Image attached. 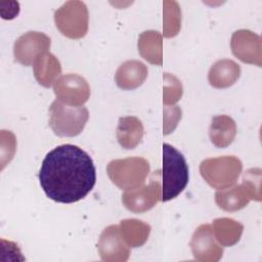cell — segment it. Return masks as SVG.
<instances>
[{
  "instance_id": "obj_19",
  "label": "cell",
  "mask_w": 262,
  "mask_h": 262,
  "mask_svg": "<svg viewBox=\"0 0 262 262\" xmlns=\"http://www.w3.org/2000/svg\"><path fill=\"white\" fill-rule=\"evenodd\" d=\"M120 229L131 247L141 246L146 241L150 231L149 225L136 219L123 220Z\"/></svg>"
},
{
  "instance_id": "obj_10",
  "label": "cell",
  "mask_w": 262,
  "mask_h": 262,
  "mask_svg": "<svg viewBox=\"0 0 262 262\" xmlns=\"http://www.w3.org/2000/svg\"><path fill=\"white\" fill-rule=\"evenodd\" d=\"M147 76V68L138 60H127L116 73L117 85L125 90L140 86Z\"/></svg>"
},
{
  "instance_id": "obj_15",
  "label": "cell",
  "mask_w": 262,
  "mask_h": 262,
  "mask_svg": "<svg viewBox=\"0 0 262 262\" xmlns=\"http://www.w3.org/2000/svg\"><path fill=\"white\" fill-rule=\"evenodd\" d=\"M98 250L103 260L106 259L107 255L112 254H123L128 258L129 249L121 236L120 227L118 225H110L104 228L98 242Z\"/></svg>"
},
{
  "instance_id": "obj_8",
  "label": "cell",
  "mask_w": 262,
  "mask_h": 262,
  "mask_svg": "<svg viewBox=\"0 0 262 262\" xmlns=\"http://www.w3.org/2000/svg\"><path fill=\"white\" fill-rule=\"evenodd\" d=\"M58 100L70 105H82L89 98L90 89L86 80L76 74L61 76L54 84Z\"/></svg>"
},
{
  "instance_id": "obj_13",
  "label": "cell",
  "mask_w": 262,
  "mask_h": 262,
  "mask_svg": "<svg viewBox=\"0 0 262 262\" xmlns=\"http://www.w3.org/2000/svg\"><path fill=\"white\" fill-rule=\"evenodd\" d=\"M236 126L234 121L225 115L216 116L212 119L209 135L212 143L217 147H226L234 139Z\"/></svg>"
},
{
  "instance_id": "obj_4",
  "label": "cell",
  "mask_w": 262,
  "mask_h": 262,
  "mask_svg": "<svg viewBox=\"0 0 262 262\" xmlns=\"http://www.w3.org/2000/svg\"><path fill=\"white\" fill-rule=\"evenodd\" d=\"M149 172V164L143 158L114 160L107 165L111 180L121 189L132 190L139 187Z\"/></svg>"
},
{
  "instance_id": "obj_5",
  "label": "cell",
  "mask_w": 262,
  "mask_h": 262,
  "mask_svg": "<svg viewBox=\"0 0 262 262\" xmlns=\"http://www.w3.org/2000/svg\"><path fill=\"white\" fill-rule=\"evenodd\" d=\"M203 178L216 189H225L232 185L242 171V163L232 156L207 159L201 163Z\"/></svg>"
},
{
  "instance_id": "obj_17",
  "label": "cell",
  "mask_w": 262,
  "mask_h": 262,
  "mask_svg": "<svg viewBox=\"0 0 262 262\" xmlns=\"http://www.w3.org/2000/svg\"><path fill=\"white\" fill-rule=\"evenodd\" d=\"M249 200L250 198L247 196V191L243 185L234 186L226 191H217L215 194V201L218 207L225 211L239 210L247 206Z\"/></svg>"
},
{
  "instance_id": "obj_11",
  "label": "cell",
  "mask_w": 262,
  "mask_h": 262,
  "mask_svg": "<svg viewBox=\"0 0 262 262\" xmlns=\"http://www.w3.org/2000/svg\"><path fill=\"white\" fill-rule=\"evenodd\" d=\"M143 136V126L136 117H124L119 119L117 127V138L120 145L126 149L138 145Z\"/></svg>"
},
{
  "instance_id": "obj_7",
  "label": "cell",
  "mask_w": 262,
  "mask_h": 262,
  "mask_svg": "<svg viewBox=\"0 0 262 262\" xmlns=\"http://www.w3.org/2000/svg\"><path fill=\"white\" fill-rule=\"evenodd\" d=\"M50 38L40 32H28L21 35L13 46L15 61L30 67L36 58L50 47Z\"/></svg>"
},
{
  "instance_id": "obj_2",
  "label": "cell",
  "mask_w": 262,
  "mask_h": 262,
  "mask_svg": "<svg viewBox=\"0 0 262 262\" xmlns=\"http://www.w3.org/2000/svg\"><path fill=\"white\" fill-rule=\"evenodd\" d=\"M188 183V167L183 155L169 143L163 144V182L161 201L178 196Z\"/></svg>"
},
{
  "instance_id": "obj_9",
  "label": "cell",
  "mask_w": 262,
  "mask_h": 262,
  "mask_svg": "<svg viewBox=\"0 0 262 262\" xmlns=\"http://www.w3.org/2000/svg\"><path fill=\"white\" fill-rule=\"evenodd\" d=\"M160 182L152 180L147 185L126 191L122 195V202L128 210L134 213H142L151 209L160 200Z\"/></svg>"
},
{
  "instance_id": "obj_18",
  "label": "cell",
  "mask_w": 262,
  "mask_h": 262,
  "mask_svg": "<svg viewBox=\"0 0 262 262\" xmlns=\"http://www.w3.org/2000/svg\"><path fill=\"white\" fill-rule=\"evenodd\" d=\"M213 227L217 239L224 246H231L236 243L243 231V225L229 218L214 220Z\"/></svg>"
},
{
  "instance_id": "obj_1",
  "label": "cell",
  "mask_w": 262,
  "mask_h": 262,
  "mask_svg": "<svg viewBox=\"0 0 262 262\" xmlns=\"http://www.w3.org/2000/svg\"><path fill=\"white\" fill-rule=\"evenodd\" d=\"M38 177L41 188L49 199L72 204L92 190L96 170L85 150L74 144H62L45 156Z\"/></svg>"
},
{
  "instance_id": "obj_12",
  "label": "cell",
  "mask_w": 262,
  "mask_h": 262,
  "mask_svg": "<svg viewBox=\"0 0 262 262\" xmlns=\"http://www.w3.org/2000/svg\"><path fill=\"white\" fill-rule=\"evenodd\" d=\"M238 64L229 59L216 61L209 71V82L213 87L225 88L231 86L239 77Z\"/></svg>"
},
{
  "instance_id": "obj_6",
  "label": "cell",
  "mask_w": 262,
  "mask_h": 262,
  "mask_svg": "<svg viewBox=\"0 0 262 262\" xmlns=\"http://www.w3.org/2000/svg\"><path fill=\"white\" fill-rule=\"evenodd\" d=\"M54 21L62 35L77 39L86 35L88 11L81 1H68L54 13Z\"/></svg>"
},
{
  "instance_id": "obj_20",
  "label": "cell",
  "mask_w": 262,
  "mask_h": 262,
  "mask_svg": "<svg viewBox=\"0 0 262 262\" xmlns=\"http://www.w3.org/2000/svg\"><path fill=\"white\" fill-rule=\"evenodd\" d=\"M138 48L140 52L146 50L147 48H150L143 56V58L152 63H162V35L159 32L147 31L141 34L138 40Z\"/></svg>"
},
{
  "instance_id": "obj_14",
  "label": "cell",
  "mask_w": 262,
  "mask_h": 262,
  "mask_svg": "<svg viewBox=\"0 0 262 262\" xmlns=\"http://www.w3.org/2000/svg\"><path fill=\"white\" fill-rule=\"evenodd\" d=\"M34 74L38 83L50 87L54 79L60 74L61 67L58 59L50 52L41 53L34 61Z\"/></svg>"
},
{
  "instance_id": "obj_16",
  "label": "cell",
  "mask_w": 262,
  "mask_h": 262,
  "mask_svg": "<svg viewBox=\"0 0 262 262\" xmlns=\"http://www.w3.org/2000/svg\"><path fill=\"white\" fill-rule=\"evenodd\" d=\"M190 246L195 258L204 254H222V249L216 245L213 238V230L210 224H203L194 231Z\"/></svg>"
},
{
  "instance_id": "obj_3",
  "label": "cell",
  "mask_w": 262,
  "mask_h": 262,
  "mask_svg": "<svg viewBox=\"0 0 262 262\" xmlns=\"http://www.w3.org/2000/svg\"><path fill=\"white\" fill-rule=\"evenodd\" d=\"M88 118L89 112L83 105H70L56 99L49 107V126L57 136L73 137L79 135Z\"/></svg>"
}]
</instances>
